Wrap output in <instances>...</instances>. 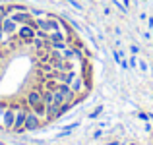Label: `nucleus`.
Returning <instances> with one entry per match:
<instances>
[{"label": "nucleus", "instance_id": "20", "mask_svg": "<svg viewBox=\"0 0 153 145\" xmlns=\"http://www.w3.org/2000/svg\"><path fill=\"white\" fill-rule=\"evenodd\" d=\"M147 27H149V31H153V16L147 18Z\"/></svg>", "mask_w": 153, "mask_h": 145}, {"label": "nucleus", "instance_id": "8", "mask_svg": "<svg viewBox=\"0 0 153 145\" xmlns=\"http://www.w3.org/2000/svg\"><path fill=\"white\" fill-rule=\"evenodd\" d=\"M47 107V120H56L62 116V110H60V104L56 103H51V104H45Z\"/></svg>", "mask_w": 153, "mask_h": 145}, {"label": "nucleus", "instance_id": "11", "mask_svg": "<svg viewBox=\"0 0 153 145\" xmlns=\"http://www.w3.org/2000/svg\"><path fill=\"white\" fill-rule=\"evenodd\" d=\"M43 103H45V104H51V103H54V91L43 89Z\"/></svg>", "mask_w": 153, "mask_h": 145}, {"label": "nucleus", "instance_id": "3", "mask_svg": "<svg viewBox=\"0 0 153 145\" xmlns=\"http://www.w3.org/2000/svg\"><path fill=\"white\" fill-rule=\"evenodd\" d=\"M25 103H27V107H29V108H35V107H39V104H43V87L41 85L33 87V89L27 93Z\"/></svg>", "mask_w": 153, "mask_h": 145}, {"label": "nucleus", "instance_id": "17", "mask_svg": "<svg viewBox=\"0 0 153 145\" xmlns=\"http://www.w3.org/2000/svg\"><path fill=\"white\" fill-rule=\"evenodd\" d=\"M112 58H114V62L120 64V60H122V54H120L118 50H112Z\"/></svg>", "mask_w": 153, "mask_h": 145}, {"label": "nucleus", "instance_id": "2", "mask_svg": "<svg viewBox=\"0 0 153 145\" xmlns=\"http://www.w3.org/2000/svg\"><path fill=\"white\" fill-rule=\"evenodd\" d=\"M16 108H18V104H8V108L4 110L2 118H0V128H4V130H10L14 128V122H16Z\"/></svg>", "mask_w": 153, "mask_h": 145}, {"label": "nucleus", "instance_id": "25", "mask_svg": "<svg viewBox=\"0 0 153 145\" xmlns=\"http://www.w3.org/2000/svg\"><path fill=\"white\" fill-rule=\"evenodd\" d=\"M130 145H136V143H130Z\"/></svg>", "mask_w": 153, "mask_h": 145}, {"label": "nucleus", "instance_id": "15", "mask_svg": "<svg viewBox=\"0 0 153 145\" xmlns=\"http://www.w3.org/2000/svg\"><path fill=\"white\" fill-rule=\"evenodd\" d=\"M101 112H103V107H97V108H95V110L89 114V118H91V120H93V118H97V116L101 114Z\"/></svg>", "mask_w": 153, "mask_h": 145}, {"label": "nucleus", "instance_id": "9", "mask_svg": "<svg viewBox=\"0 0 153 145\" xmlns=\"http://www.w3.org/2000/svg\"><path fill=\"white\" fill-rule=\"evenodd\" d=\"M18 23L14 21V19L8 16V18H4V21H2V29H4V33H8V35H16L18 33Z\"/></svg>", "mask_w": 153, "mask_h": 145}, {"label": "nucleus", "instance_id": "19", "mask_svg": "<svg viewBox=\"0 0 153 145\" xmlns=\"http://www.w3.org/2000/svg\"><path fill=\"white\" fill-rule=\"evenodd\" d=\"M130 52H132V54H138V52H140V47L138 45H132L130 47Z\"/></svg>", "mask_w": 153, "mask_h": 145}, {"label": "nucleus", "instance_id": "23", "mask_svg": "<svg viewBox=\"0 0 153 145\" xmlns=\"http://www.w3.org/2000/svg\"><path fill=\"white\" fill-rule=\"evenodd\" d=\"M122 4H124V6L128 8V6H130V0H122Z\"/></svg>", "mask_w": 153, "mask_h": 145}, {"label": "nucleus", "instance_id": "7", "mask_svg": "<svg viewBox=\"0 0 153 145\" xmlns=\"http://www.w3.org/2000/svg\"><path fill=\"white\" fill-rule=\"evenodd\" d=\"M10 18L14 19L18 25H25V23H29L31 19H33V16H31L29 10H23V12H16V14H12Z\"/></svg>", "mask_w": 153, "mask_h": 145}, {"label": "nucleus", "instance_id": "26", "mask_svg": "<svg viewBox=\"0 0 153 145\" xmlns=\"http://www.w3.org/2000/svg\"><path fill=\"white\" fill-rule=\"evenodd\" d=\"M151 66H153V64H151Z\"/></svg>", "mask_w": 153, "mask_h": 145}, {"label": "nucleus", "instance_id": "10", "mask_svg": "<svg viewBox=\"0 0 153 145\" xmlns=\"http://www.w3.org/2000/svg\"><path fill=\"white\" fill-rule=\"evenodd\" d=\"M68 37V33L64 29H58V31H51L49 33V41L51 43H64Z\"/></svg>", "mask_w": 153, "mask_h": 145}, {"label": "nucleus", "instance_id": "12", "mask_svg": "<svg viewBox=\"0 0 153 145\" xmlns=\"http://www.w3.org/2000/svg\"><path fill=\"white\" fill-rule=\"evenodd\" d=\"M66 2L70 4L72 8H76V10H78V12H83V6H82V4L78 2V0H66Z\"/></svg>", "mask_w": 153, "mask_h": 145}, {"label": "nucleus", "instance_id": "21", "mask_svg": "<svg viewBox=\"0 0 153 145\" xmlns=\"http://www.w3.org/2000/svg\"><path fill=\"white\" fill-rule=\"evenodd\" d=\"M101 135H103V132H101V130H97V132H95V134H93V139H99V138H101Z\"/></svg>", "mask_w": 153, "mask_h": 145}, {"label": "nucleus", "instance_id": "4", "mask_svg": "<svg viewBox=\"0 0 153 145\" xmlns=\"http://www.w3.org/2000/svg\"><path fill=\"white\" fill-rule=\"evenodd\" d=\"M35 31H37L35 27H31L29 23H25V25H19L18 27V33H16V35L22 39L23 45H31V41L35 39Z\"/></svg>", "mask_w": 153, "mask_h": 145}, {"label": "nucleus", "instance_id": "18", "mask_svg": "<svg viewBox=\"0 0 153 145\" xmlns=\"http://www.w3.org/2000/svg\"><path fill=\"white\" fill-rule=\"evenodd\" d=\"M138 118H140V120H143V122H147V120H149V114H146V112H140Z\"/></svg>", "mask_w": 153, "mask_h": 145}, {"label": "nucleus", "instance_id": "22", "mask_svg": "<svg viewBox=\"0 0 153 145\" xmlns=\"http://www.w3.org/2000/svg\"><path fill=\"white\" fill-rule=\"evenodd\" d=\"M107 145H124L122 141H111V143H107Z\"/></svg>", "mask_w": 153, "mask_h": 145}, {"label": "nucleus", "instance_id": "24", "mask_svg": "<svg viewBox=\"0 0 153 145\" xmlns=\"http://www.w3.org/2000/svg\"><path fill=\"white\" fill-rule=\"evenodd\" d=\"M151 78H153V66H151Z\"/></svg>", "mask_w": 153, "mask_h": 145}, {"label": "nucleus", "instance_id": "5", "mask_svg": "<svg viewBox=\"0 0 153 145\" xmlns=\"http://www.w3.org/2000/svg\"><path fill=\"white\" fill-rule=\"evenodd\" d=\"M70 87H72V91H74L76 95H79V97H83V95H85V91L89 89V85H87L85 78H83L82 74L76 75V79L72 81V85H70Z\"/></svg>", "mask_w": 153, "mask_h": 145}, {"label": "nucleus", "instance_id": "14", "mask_svg": "<svg viewBox=\"0 0 153 145\" xmlns=\"http://www.w3.org/2000/svg\"><path fill=\"white\" fill-rule=\"evenodd\" d=\"M138 66H140V70H142V72H147V70H149V66H147L146 60H138Z\"/></svg>", "mask_w": 153, "mask_h": 145}, {"label": "nucleus", "instance_id": "13", "mask_svg": "<svg viewBox=\"0 0 153 145\" xmlns=\"http://www.w3.org/2000/svg\"><path fill=\"white\" fill-rule=\"evenodd\" d=\"M112 2H114V6H116V8H118V10H120V12H122V14H124V16H126V14H128V8H126V6H124V4H120V0H112Z\"/></svg>", "mask_w": 153, "mask_h": 145}, {"label": "nucleus", "instance_id": "16", "mask_svg": "<svg viewBox=\"0 0 153 145\" xmlns=\"http://www.w3.org/2000/svg\"><path fill=\"white\" fill-rule=\"evenodd\" d=\"M128 66H130V68H134V70H136V66H138V58H136V54L132 56L130 60H128Z\"/></svg>", "mask_w": 153, "mask_h": 145}, {"label": "nucleus", "instance_id": "1", "mask_svg": "<svg viewBox=\"0 0 153 145\" xmlns=\"http://www.w3.org/2000/svg\"><path fill=\"white\" fill-rule=\"evenodd\" d=\"M27 110H29L27 103H25V104H18V108H16V122H14V128H12V132H16V134H22V132H25Z\"/></svg>", "mask_w": 153, "mask_h": 145}, {"label": "nucleus", "instance_id": "6", "mask_svg": "<svg viewBox=\"0 0 153 145\" xmlns=\"http://www.w3.org/2000/svg\"><path fill=\"white\" fill-rule=\"evenodd\" d=\"M41 124H43V120L29 108V110H27V118H25V132H35V130H39V128H41Z\"/></svg>", "mask_w": 153, "mask_h": 145}]
</instances>
